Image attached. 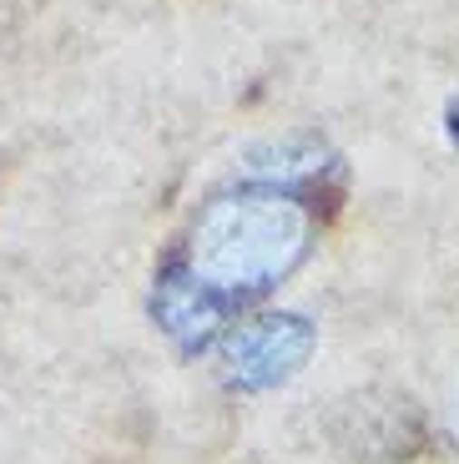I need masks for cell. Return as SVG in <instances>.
Returning <instances> with one entry per match:
<instances>
[{"instance_id":"obj_1","label":"cell","mask_w":459,"mask_h":464,"mask_svg":"<svg viewBox=\"0 0 459 464\" xmlns=\"http://www.w3.org/2000/svg\"><path fill=\"white\" fill-rule=\"evenodd\" d=\"M318 243V202L242 177L192 212L172 263L242 308L293 278Z\"/></svg>"},{"instance_id":"obj_2","label":"cell","mask_w":459,"mask_h":464,"mask_svg":"<svg viewBox=\"0 0 459 464\" xmlns=\"http://www.w3.org/2000/svg\"><path fill=\"white\" fill-rule=\"evenodd\" d=\"M313 348H318V334L303 314H253L222 334L218 369L222 383L238 394H268L308 363Z\"/></svg>"},{"instance_id":"obj_3","label":"cell","mask_w":459,"mask_h":464,"mask_svg":"<svg viewBox=\"0 0 459 464\" xmlns=\"http://www.w3.org/2000/svg\"><path fill=\"white\" fill-rule=\"evenodd\" d=\"M328 434L354 464H404L425 450V414L394 389H368L338 404Z\"/></svg>"},{"instance_id":"obj_4","label":"cell","mask_w":459,"mask_h":464,"mask_svg":"<svg viewBox=\"0 0 459 464\" xmlns=\"http://www.w3.org/2000/svg\"><path fill=\"white\" fill-rule=\"evenodd\" d=\"M238 308H232L222 293H212L207 283H197L182 263L167 257V267L151 283V324L161 328V338L177 348V353H207L218 348L222 334L238 324Z\"/></svg>"},{"instance_id":"obj_5","label":"cell","mask_w":459,"mask_h":464,"mask_svg":"<svg viewBox=\"0 0 459 464\" xmlns=\"http://www.w3.org/2000/svg\"><path fill=\"white\" fill-rule=\"evenodd\" d=\"M242 177L288 187V192H298V198L323 202L333 187L344 182V162H338V151L323 137L293 131V137H278V141H268V147H258L253 157H248V167H242Z\"/></svg>"},{"instance_id":"obj_6","label":"cell","mask_w":459,"mask_h":464,"mask_svg":"<svg viewBox=\"0 0 459 464\" xmlns=\"http://www.w3.org/2000/svg\"><path fill=\"white\" fill-rule=\"evenodd\" d=\"M449 137H454V147H459V102L449 106Z\"/></svg>"}]
</instances>
